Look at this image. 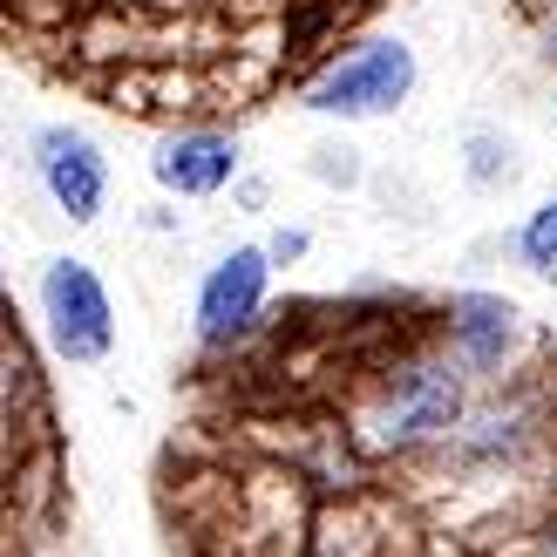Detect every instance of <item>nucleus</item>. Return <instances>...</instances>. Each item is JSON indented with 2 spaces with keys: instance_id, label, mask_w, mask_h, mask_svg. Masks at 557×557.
<instances>
[{
  "instance_id": "f03ea898",
  "label": "nucleus",
  "mask_w": 557,
  "mask_h": 557,
  "mask_svg": "<svg viewBox=\"0 0 557 557\" xmlns=\"http://www.w3.org/2000/svg\"><path fill=\"white\" fill-rule=\"evenodd\" d=\"M408 96H414V48L381 35V41H354L341 62H326L306 82L299 109L341 116V123H368V116H395Z\"/></svg>"
},
{
  "instance_id": "39448f33",
  "label": "nucleus",
  "mask_w": 557,
  "mask_h": 557,
  "mask_svg": "<svg viewBox=\"0 0 557 557\" xmlns=\"http://www.w3.org/2000/svg\"><path fill=\"white\" fill-rule=\"evenodd\" d=\"M265 293H272V252L265 245H232V252L205 272V286H198V341L211 354L238 347L245 333L259 326Z\"/></svg>"
},
{
  "instance_id": "f257e3e1",
  "label": "nucleus",
  "mask_w": 557,
  "mask_h": 557,
  "mask_svg": "<svg viewBox=\"0 0 557 557\" xmlns=\"http://www.w3.org/2000/svg\"><path fill=\"white\" fill-rule=\"evenodd\" d=\"M469 374L449 347L429 354H401L395 368L381 374L374 401L360 408L354 422V449L360 456H429L449 449V435L469 422Z\"/></svg>"
},
{
  "instance_id": "6e6552de",
  "label": "nucleus",
  "mask_w": 557,
  "mask_h": 557,
  "mask_svg": "<svg viewBox=\"0 0 557 557\" xmlns=\"http://www.w3.org/2000/svg\"><path fill=\"white\" fill-rule=\"evenodd\" d=\"M531 442H537V408L531 395H510V401L469 408V422L449 435V456L462 469H496V462H517Z\"/></svg>"
},
{
  "instance_id": "4468645a",
  "label": "nucleus",
  "mask_w": 557,
  "mask_h": 557,
  "mask_svg": "<svg viewBox=\"0 0 557 557\" xmlns=\"http://www.w3.org/2000/svg\"><path fill=\"white\" fill-rule=\"evenodd\" d=\"M544 54H550V62H557V21L544 27Z\"/></svg>"
},
{
  "instance_id": "7ed1b4c3",
  "label": "nucleus",
  "mask_w": 557,
  "mask_h": 557,
  "mask_svg": "<svg viewBox=\"0 0 557 557\" xmlns=\"http://www.w3.org/2000/svg\"><path fill=\"white\" fill-rule=\"evenodd\" d=\"M35 299H41L48 341L69 368L109 360V347H116V306H109V286L96 278L89 259H48L35 278Z\"/></svg>"
},
{
  "instance_id": "9d476101",
  "label": "nucleus",
  "mask_w": 557,
  "mask_h": 557,
  "mask_svg": "<svg viewBox=\"0 0 557 557\" xmlns=\"http://www.w3.org/2000/svg\"><path fill=\"white\" fill-rule=\"evenodd\" d=\"M510 144H504V136H469V163H462V171H469V184H476V190H490V184H504L510 177Z\"/></svg>"
},
{
  "instance_id": "0eeeda50",
  "label": "nucleus",
  "mask_w": 557,
  "mask_h": 557,
  "mask_svg": "<svg viewBox=\"0 0 557 557\" xmlns=\"http://www.w3.org/2000/svg\"><path fill=\"white\" fill-rule=\"evenodd\" d=\"M150 177L171 198H218L225 184H238V136L225 129H171L150 157Z\"/></svg>"
},
{
  "instance_id": "1a4fd4ad",
  "label": "nucleus",
  "mask_w": 557,
  "mask_h": 557,
  "mask_svg": "<svg viewBox=\"0 0 557 557\" xmlns=\"http://www.w3.org/2000/svg\"><path fill=\"white\" fill-rule=\"evenodd\" d=\"M517 252H523V265H531L537 278H557V198H544L531 218H523Z\"/></svg>"
},
{
  "instance_id": "423d86ee",
  "label": "nucleus",
  "mask_w": 557,
  "mask_h": 557,
  "mask_svg": "<svg viewBox=\"0 0 557 557\" xmlns=\"http://www.w3.org/2000/svg\"><path fill=\"white\" fill-rule=\"evenodd\" d=\"M523 347V313L504 293H456L449 299V354L476 381H496Z\"/></svg>"
},
{
  "instance_id": "ddd939ff",
  "label": "nucleus",
  "mask_w": 557,
  "mask_h": 557,
  "mask_svg": "<svg viewBox=\"0 0 557 557\" xmlns=\"http://www.w3.org/2000/svg\"><path fill=\"white\" fill-rule=\"evenodd\" d=\"M517 557H557V523H544V531H537L531 544H523Z\"/></svg>"
},
{
  "instance_id": "20e7f679",
  "label": "nucleus",
  "mask_w": 557,
  "mask_h": 557,
  "mask_svg": "<svg viewBox=\"0 0 557 557\" xmlns=\"http://www.w3.org/2000/svg\"><path fill=\"white\" fill-rule=\"evenodd\" d=\"M27 171L48 190V205L69 218V225H96L109 205V157L89 129L75 123H41L27 136Z\"/></svg>"
},
{
  "instance_id": "f8f14e48",
  "label": "nucleus",
  "mask_w": 557,
  "mask_h": 557,
  "mask_svg": "<svg viewBox=\"0 0 557 557\" xmlns=\"http://www.w3.org/2000/svg\"><path fill=\"white\" fill-rule=\"evenodd\" d=\"M306 245H313V238H306L299 225H278V232L265 238V252H272V265H299V259H306Z\"/></svg>"
},
{
  "instance_id": "9b49d317",
  "label": "nucleus",
  "mask_w": 557,
  "mask_h": 557,
  "mask_svg": "<svg viewBox=\"0 0 557 557\" xmlns=\"http://www.w3.org/2000/svg\"><path fill=\"white\" fill-rule=\"evenodd\" d=\"M313 171H320L326 184H354V177H360V163H354L347 144H320V150H313Z\"/></svg>"
}]
</instances>
